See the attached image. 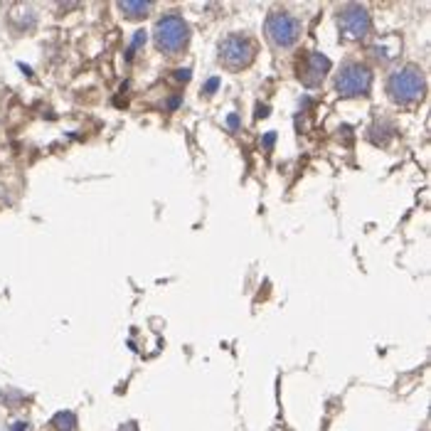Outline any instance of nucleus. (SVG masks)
<instances>
[{
    "label": "nucleus",
    "instance_id": "f257e3e1",
    "mask_svg": "<svg viewBox=\"0 0 431 431\" xmlns=\"http://www.w3.org/2000/svg\"><path fill=\"white\" fill-rule=\"evenodd\" d=\"M424 89H426L424 74H421V69L414 67V64L397 69V72H392L390 79H387V94H390V99L400 106L416 104V101L424 96Z\"/></svg>",
    "mask_w": 431,
    "mask_h": 431
},
{
    "label": "nucleus",
    "instance_id": "f03ea898",
    "mask_svg": "<svg viewBox=\"0 0 431 431\" xmlns=\"http://www.w3.org/2000/svg\"><path fill=\"white\" fill-rule=\"evenodd\" d=\"M153 40L156 47L166 54H177L180 50H185L187 42H190V25L182 20V15L177 13H168L161 20L156 22V30H153Z\"/></svg>",
    "mask_w": 431,
    "mask_h": 431
},
{
    "label": "nucleus",
    "instance_id": "7ed1b4c3",
    "mask_svg": "<svg viewBox=\"0 0 431 431\" xmlns=\"http://www.w3.org/2000/svg\"><path fill=\"white\" fill-rule=\"evenodd\" d=\"M256 57V42L247 35H227L219 42V62L227 69H247Z\"/></svg>",
    "mask_w": 431,
    "mask_h": 431
},
{
    "label": "nucleus",
    "instance_id": "20e7f679",
    "mask_svg": "<svg viewBox=\"0 0 431 431\" xmlns=\"http://www.w3.org/2000/svg\"><path fill=\"white\" fill-rule=\"evenodd\" d=\"M264 30L274 47H291L301 37V20L288 10H274L266 17Z\"/></svg>",
    "mask_w": 431,
    "mask_h": 431
},
{
    "label": "nucleus",
    "instance_id": "39448f33",
    "mask_svg": "<svg viewBox=\"0 0 431 431\" xmlns=\"http://www.w3.org/2000/svg\"><path fill=\"white\" fill-rule=\"evenodd\" d=\"M372 87V72L365 64L350 62L340 69L338 79H335V92L345 99H355V96H365Z\"/></svg>",
    "mask_w": 431,
    "mask_h": 431
},
{
    "label": "nucleus",
    "instance_id": "423d86ee",
    "mask_svg": "<svg viewBox=\"0 0 431 431\" xmlns=\"http://www.w3.org/2000/svg\"><path fill=\"white\" fill-rule=\"evenodd\" d=\"M338 27H340V35L345 40H363L367 37L370 27H372V20H370V13L365 6H345L343 10L338 13Z\"/></svg>",
    "mask_w": 431,
    "mask_h": 431
},
{
    "label": "nucleus",
    "instance_id": "0eeeda50",
    "mask_svg": "<svg viewBox=\"0 0 431 431\" xmlns=\"http://www.w3.org/2000/svg\"><path fill=\"white\" fill-rule=\"evenodd\" d=\"M296 72H298V79H301V84H306V87H318V84L323 82V79L328 77V72H330V59L326 57V54L321 52H306L301 59H298L296 64Z\"/></svg>",
    "mask_w": 431,
    "mask_h": 431
},
{
    "label": "nucleus",
    "instance_id": "6e6552de",
    "mask_svg": "<svg viewBox=\"0 0 431 431\" xmlns=\"http://www.w3.org/2000/svg\"><path fill=\"white\" fill-rule=\"evenodd\" d=\"M153 3L151 0H121L119 3V10L121 15H126L129 20H140V17H146L151 13Z\"/></svg>",
    "mask_w": 431,
    "mask_h": 431
},
{
    "label": "nucleus",
    "instance_id": "1a4fd4ad",
    "mask_svg": "<svg viewBox=\"0 0 431 431\" xmlns=\"http://www.w3.org/2000/svg\"><path fill=\"white\" fill-rule=\"evenodd\" d=\"M52 426L57 431H74V426H77V416H74L72 411H57L52 419Z\"/></svg>",
    "mask_w": 431,
    "mask_h": 431
},
{
    "label": "nucleus",
    "instance_id": "9d476101",
    "mask_svg": "<svg viewBox=\"0 0 431 431\" xmlns=\"http://www.w3.org/2000/svg\"><path fill=\"white\" fill-rule=\"evenodd\" d=\"M143 42H146V32H143V30H138V32H136V35H133V42H131V47H129V54H126V57H133V52H136V50H138V45H143Z\"/></svg>",
    "mask_w": 431,
    "mask_h": 431
},
{
    "label": "nucleus",
    "instance_id": "9b49d317",
    "mask_svg": "<svg viewBox=\"0 0 431 431\" xmlns=\"http://www.w3.org/2000/svg\"><path fill=\"white\" fill-rule=\"evenodd\" d=\"M217 87H219V79H217V77H212L207 84H205V89H203V92H205V96H212V94L217 92Z\"/></svg>",
    "mask_w": 431,
    "mask_h": 431
},
{
    "label": "nucleus",
    "instance_id": "f8f14e48",
    "mask_svg": "<svg viewBox=\"0 0 431 431\" xmlns=\"http://www.w3.org/2000/svg\"><path fill=\"white\" fill-rule=\"evenodd\" d=\"M175 79L177 82H187V79H190V69H177Z\"/></svg>",
    "mask_w": 431,
    "mask_h": 431
},
{
    "label": "nucleus",
    "instance_id": "ddd939ff",
    "mask_svg": "<svg viewBox=\"0 0 431 431\" xmlns=\"http://www.w3.org/2000/svg\"><path fill=\"white\" fill-rule=\"evenodd\" d=\"M227 124H229V129H232V131H237V129H239V116L232 114V116L227 119Z\"/></svg>",
    "mask_w": 431,
    "mask_h": 431
},
{
    "label": "nucleus",
    "instance_id": "4468645a",
    "mask_svg": "<svg viewBox=\"0 0 431 431\" xmlns=\"http://www.w3.org/2000/svg\"><path fill=\"white\" fill-rule=\"evenodd\" d=\"M274 140H276V136H274V133H266V138H264V146H266V148H271V146H274Z\"/></svg>",
    "mask_w": 431,
    "mask_h": 431
},
{
    "label": "nucleus",
    "instance_id": "2eb2a0df",
    "mask_svg": "<svg viewBox=\"0 0 431 431\" xmlns=\"http://www.w3.org/2000/svg\"><path fill=\"white\" fill-rule=\"evenodd\" d=\"M13 431H27V424H22V421H20V424L13 426Z\"/></svg>",
    "mask_w": 431,
    "mask_h": 431
},
{
    "label": "nucleus",
    "instance_id": "dca6fc26",
    "mask_svg": "<svg viewBox=\"0 0 431 431\" xmlns=\"http://www.w3.org/2000/svg\"><path fill=\"white\" fill-rule=\"evenodd\" d=\"M121 431H136V424H126V429H121Z\"/></svg>",
    "mask_w": 431,
    "mask_h": 431
}]
</instances>
